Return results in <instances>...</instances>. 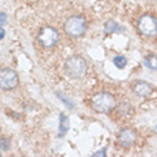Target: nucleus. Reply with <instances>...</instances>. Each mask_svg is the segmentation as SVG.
<instances>
[{"label":"nucleus","instance_id":"nucleus-10","mask_svg":"<svg viewBox=\"0 0 157 157\" xmlns=\"http://www.w3.org/2000/svg\"><path fill=\"white\" fill-rule=\"evenodd\" d=\"M59 137H63L69 130V117L64 114H60V127H59Z\"/></svg>","mask_w":157,"mask_h":157},{"label":"nucleus","instance_id":"nucleus-4","mask_svg":"<svg viewBox=\"0 0 157 157\" xmlns=\"http://www.w3.org/2000/svg\"><path fill=\"white\" fill-rule=\"evenodd\" d=\"M137 30L144 37L157 36V19L151 14H144L137 21Z\"/></svg>","mask_w":157,"mask_h":157},{"label":"nucleus","instance_id":"nucleus-8","mask_svg":"<svg viewBox=\"0 0 157 157\" xmlns=\"http://www.w3.org/2000/svg\"><path fill=\"white\" fill-rule=\"evenodd\" d=\"M133 93L137 94L139 97H147L153 93V87L151 84L147 82H143V80H137L134 84H133Z\"/></svg>","mask_w":157,"mask_h":157},{"label":"nucleus","instance_id":"nucleus-5","mask_svg":"<svg viewBox=\"0 0 157 157\" xmlns=\"http://www.w3.org/2000/svg\"><path fill=\"white\" fill-rule=\"evenodd\" d=\"M39 43H40L44 49H52L57 44L59 41V32L52 26H46L40 30L39 33Z\"/></svg>","mask_w":157,"mask_h":157},{"label":"nucleus","instance_id":"nucleus-2","mask_svg":"<svg viewBox=\"0 0 157 157\" xmlns=\"http://www.w3.org/2000/svg\"><path fill=\"white\" fill-rule=\"evenodd\" d=\"M116 106V99L112 93L107 91H101L91 99V107L99 113H107Z\"/></svg>","mask_w":157,"mask_h":157},{"label":"nucleus","instance_id":"nucleus-6","mask_svg":"<svg viewBox=\"0 0 157 157\" xmlns=\"http://www.w3.org/2000/svg\"><path fill=\"white\" fill-rule=\"evenodd\" d=\"M19 84L17 73L12 69H2L0 70V89L12 90Z\"/></svg>","mask_w":157,"mask_h":157},{"label":"nucleus","instance_id":"nucleus-16","mask_svg":"<svg viewBox=\"0 0 157 157\" xmlns=\"http://www.w3.org/2000/svg\"><path fill=\"white\" fill-rule=\"evenodd\" d=\"M4 37V29L3 27H0V40Z\"/></svg>","mask_w":157,"mask_h":157},{"label":"nucleus","instance_id":"nucleus-17","mask_svg":"<svg viewBox=\"0 0 157 157\" xmlns=\"http://www.w3.org/2000/svg\"><path fill=\"white\" fill-rule=\"evenodd\" d=\"M0 156H2V153H0Z\"/></svg>","mask_w":157,"mask_h":157},{"label":"nucleus","instance_id":"nucleus-11","mask_svg":"<svg viewBox=\"0 0 157 157\" xmlns=\"http://www.w3.org/2000/svg\"><path fill=\"white\" fill-rule=\"evenodd\" d=\"M144 66L150 70H157V56L156 54H150L144 59Z\"/></svg>","mask_w":157,"mask_h":157},{"label":"nucleus","instance_id":"nucleus-15","mask_svg":"<svg viewBox=\"0 0 157 157\" xmlns=\"http://www.w3.org/2000/svg\"><path fill=\"white\" fill-rule=\"evenodd\" d=\"M93 156H106V149H101L100 151H97V153H94Z\"/></svg>","mask_w":157,"mask_h":157},{"label":"nucleus","instance_id":"nucleus-14","mask_svg":"<svg viewBox=\"0 0 157 157\" xmlns=\"http://www.w3.org/2000/svg\"><path fill=\"white\" fill-rule=\"evenodd\" d=\"M4 23H7V16L6 13H0V26H3Z\"/></svg>","mask_w":157,"mask_h":157},{"label":"nucleus","instance_id":"nucleus-9","mask_svg":"<svg viewBox=\"0 0 157 157\" xmlns=\"http://www.w3.org/2000/svg\"><path fill=\"white\" fill-rule=\"evenodd\" d=\"M104 32L106 33H120V32H123V27L119 25V23H116V21H107L106 23V27H104Z\"/></svg>","mask_w":157,"mask_h":157},{"label":"nucleus","instance_id":"nucleus-7","mask_svg":"<svg viewBox=\"0 0 157 157\" xmlns=\"http://www.w3.org/2000/svg\"><path fill=\"white\" fill-rule=\"evenodd\" d=\"M137 139V134L136 132L133 130V128H121L119 132V136H117V141H119V144L124 149H130L133 144H134V141Z\"/></svg>","mask_w":157,"mask_h":157},{"label":"nucleus","instance_id":"nucleus-13","mask_svg":"<svg viewBox=\"0 0 157 157\" xmlns=\"http://www.w3.org/2000/svg\"><path fill=\"white\" fill-rule=\"evenodd\" d=\"M9 140H6V139H0V149L2 150H7L9 149Z\"/></svg>","mask_w":157,"mask_h":157},{"label":"nucleus","instance_id":"nucleus-1","mask_svg":"<svg viewBox=\"0 0 157 157\" xmlns=\"http://www.w3.org/2000/svg\"><path fill=\"white\" fill-rule=\"evenodd\" d=\"M64 71L66 75L71 78H82L87 73V64L86 60L80 56H71L67 59L66 64H64Z\"/></svg>","mask_w":157,"mask_h":157},{"label":"nucleus","instance_id":"nucleus-3","mask_svg":"<svg viewBox=\"0 0 157 157\" xmlns=\"http://www.w3.org/2000/svg\"><path fill=\"white\" fill-rule=\"evenodd\" d=\"M87 29V21L84 17L82 16H71L69 17L64 23V30L66 33L73 39H77L84 34Z\"/></svg>","mask_w":157,"mask_h":157},{"label":"nucleus","instance_id":"nucleus-12","mask_svg":"<svg viewBox=\"0 0 157 157\" xmlns=\"http://www.w3.org/2000/svg\"><path fill=\"white\" fill-rule=\"evenodd\" d=\"M113 63H114V66L117 69H124L126 64H127V59L124 57V56H116V57L113 59Z\"/></svg>","mask_w":157,"mask_h":157}]
</instances>
